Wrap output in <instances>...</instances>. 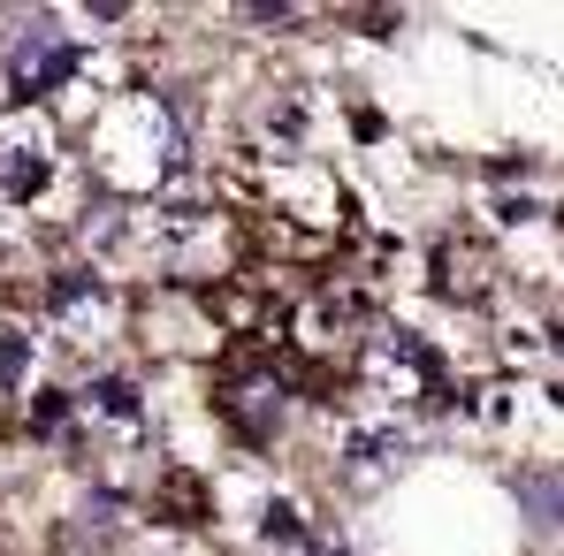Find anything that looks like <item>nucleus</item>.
<instances>
[{
  "label": "nucleus",
  "mask_w": 564,
  "mask_h": 556,
  "mask_svg": "<svg viewBox=\"0 0 564 556\" xmlns=\"http://www.w3.org/2000/svg\"><path fill=\"white\" fill-rule=\"evenodd\" d=\"M519 503L534 534H564V472H519Z\"/></svg>",
  "instance_id": "obj_2"
},
{
  "label": "nucleus",
  "mask_w": 564,
  "mask_h": 556,
  "mask_svg": "<svg viewBox=\"0 0 564 556\" xmlns=\"http://www.w3.org/2000/svg\"><path fill=\"white\" fill-rule=\"evenodd\" d=\"M69 69H77V46H69V39H54L46 23H39V39H23V46H15V92H23V99L54 92Z\"/></svg>",
  "instance_id": "obj_1"
},
{
  "label": "nucleus",
  "mask_w": 564,
  "mask_h": 556,
  "mask_svg": "<svg viewBox=\"0 0 564 556\" xmlns=\"http://www.w3.org/2000/svg\"><path fill=\"white\" fill-rule=\"evenodd\" d=\"M0 184L8 190H39L46 184V161H39V153H8V176H0Z\"/></svg>",
  "instance_id": "obj_3"
}]
</instances>
